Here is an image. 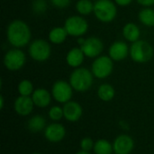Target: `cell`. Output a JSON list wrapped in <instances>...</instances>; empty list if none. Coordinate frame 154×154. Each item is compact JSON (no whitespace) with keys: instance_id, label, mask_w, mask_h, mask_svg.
I'll use <instances>...</instances> for the list:
<instances>
[{"instance_id":"obj_1","label":"cell","mask_w":154,"mask_h":154,"mask_svg":"<svg viewBox=\"0 0 154 154\" xmlns=\"http://www.w3.org/2000/svg\"><path fill=\"white\" fill-rule=\"evenodd\" d=\"M6 39L15 48H23L30 44L32 32L28 24L21 19L11 21L6 28Z\"/></svg>"},{"instance_id":"obj_2","label":"cell","mask_w":154,"mask_h":154,"mask_svg":"<svg viewBox=\"0 0 154 154\" xmlns=\"http://www.w3.org/2000/svg\"><path fill=\"white\" fill-rule=\"evenodd\" d=\"M69 82L74 91L84 93L92 87L94 84V75L91 70L85 67H78L71 72Z\"/></svg>"},{"instance_id":"obj_3","label":"cell","mask_w":154,"mask_h":154,"mask_svg":"<svg viewBox=\"0 0 154 154\" xmlns=\"http://www.w3.org/2000/svg\"><path fill=\"white\" fill-rule=\"evenodd\" d=\"M117 5L112 0H97L94 3V15L101 23L113 22L117 15Z\"/></svg>"},{"instance_id":"obj_4","label":"cell","mask_w":154,"mask_h":154,"mask_svg":"<svg viewBox=\"0 0 154 154\" xmlns=\"http://www.w3.org/2000/svg\"><path fill=\"white\" fill-rule=\"evenodd\" d=\"M129 55L134 63L145 64L153 58L154 49L149 42L140 39L134 43H132Z\"/></svg>"},{"instance_id":"obj_5","label":"cell","mask_w":154,"mask_h":154,"mask_svg":"<svg viewBox=\"0 0 154 154\" xmlns=\"http://www.w3.org/2000/svg\"><path fill=\"white\" fill-rule=\"evenodd\" d=\"M28 53L30 57L38 63L46 62L51 54V46L44 39H35L29 44Z\"/></svg>"},{"instance_id":"obj_6","label":"cell","mask_w":154,"mask_h":154,"mask_svg":"<svg viewBox=\"0 0 154 154\" xmlns=\"http://www.w3.org/2000/svg\"><path fill=\"white\" fill-rule=\"evenodd\" d=\"M91 72L97 79H106L114 71V61L109 55H99L91 64Z\"/></svg>"},{"instance_id":"obj_7","label":"cell","mask_w":154,"mask_h":154,"mask_svg":"<svg viewBox=\"0 0 154 154\" xmlns=\"http://www.w3.org/2000/svg\"><path fill=\"white\" fill-rule=\"evenodd\" d=\"M69 35L73 37H81L88 30V23L82 15H70L69 16L63 25Z\"/></svg>"},{"instance_id":"obj_8","label":"cell","mask_w":154,"mask_h":154,"mask_svg":"<svg viewBox=\"0 0 154 154\" xmlns=\"http://www.w3.org/2000/svg\"><path fill=\"white\" fill-rule=\"evenodd\" d=\"M3 63L7 70L15 72L24 66L26 63V55L21 48L13 47L5 54Z\"/></svg>"},{"instance_id":"obj_9","label":"cell","mask_w":154,"mask_h":154,"mask_svg":"<svg viewBox=\"0 0 154 154\" xmlns=\"http://www.w3.org/2000/svg\"><path fill=\"white\" fill-rule=\"evenodd\" d=\"M73 88L69 82L64 80L56 81L51 87V95L53 99L60 103H66L69 102L73 95Z\"/></svg>"},{"instance_id":"obj_10","label":"cell","mask_w":154,"mask_h":154,"mask_svg":"<svg viewBox=\"0 0 154 154\" xmlns=\"http://www.w3.org/2000/svg\"><path fill=\"white\" fill-rule=\"evenodd\" d=\"M86 57L97 58L101 55L104 50V43L97 36H89L86 38L85 42L79 46Z\"/></svg>"},{"instance_id":"obj_11","label":"cell","mask_w":154,"mask_h":154,"mask_svg":"<svg viewBox=\"0 0 154 154\" xmlns=\"http://www.w3.org/2000/svg\"><path fill=\"white\" fill-rule=\"evenodd\" d=\"M130 54V47L125 41H115L111 44L108 49V55L114 62H121Z\"/></svg>"},{"instance_id":"obj_12","label":"cell","mask_w":154,"mask_h":154,"mask_svg":"<svg viewBox=\"0 0 154 154\" xmlns=\"http://www.w3.org/2000/svg\"><path fill=\"white\" fill-rule=\"evenodd\" d=\"M34 103L30 96H23L20 95L18 96L14 103V111L16 112L17 114L21 116H27L29 115L33 109Z\"/></svg>"},{"instance_id":"obj_13","label":"cell","mask_w":154,"mask_h":154,"mask_svg":"<svg viewBox=\"0 0 154 154\" xmlns=\"http://www.w3.org/2000/svg\"><path fill=\"white\" fill-rule=\"evenodd\" d=\"M134 149V141L128 135H119L114 142L113 150L116 154H129Z\"/></svg>"},{"instance_id":"obj_14","label":"cell","mask_w":154,"mask_h":154,"mask_svg":"<svg viewBox=\"0 0 154 154\" xmlns=\"http://www.w3.org/2000/svg\"><path fill=\"white\" fill-rule=\"evenodd\" d=\"M63 108V113L66 120L69 122H77L80 119L83 113V110L81 105L73 101H69L66 103H64Z\"/></svg>"},{"instance_id":"obj_15","label":"cell","mask_w":154,"mask_h":154,"mask_svg":"<svg viewBox=\"0 0 154 154\" xmlns=\"http://www.w3.org/2000/svg\"><path fill=\"white\" fill-rule=\"evenodd\" d=\"M66 134L65 128L60 123H51L45 128L44 135L46 139L51 143H58L61 141Z\"/></svg>"},{"instance_id":"obj_16","label":"cell","mask_w":154,"mask_h":154,"mask_svg":"<svg viewBox=\"0 0 154 154\" xmlns=\"http://www.w3.org/2000/svg\"><path fill=\"white\" fill-rule=\"evenodd\" d=\"M85 57L86 55L80 47H73L68 51L65 60L69 67L75 69L82 65Z\"/></svg>"},{"instance_id":"obj_17","label":"cell","mask_w":154,"mask_h":154,"mask_svg":"<svg viewBox=\"0 0 154 154\" xmlns=\"http://www.w3.org/2000/svg\"><path fill=\"white\" fill-rule=\"evenodd\" d=\"M51 93L48 90L44 88H38L33 91L32 99L34 103V105L40 108H45L51 103Z\"/></svg>"},{"instance_id":"obj_18","label":"cell","mask_w":154,"mask_h":154,"mask_svg":"<svg viewBox=\"0 0 154 154\" xmlns=\"http://www.w3.org/2000/svg\"><path fill=\"white\" fill-rule=\"evenodd\" d=\"M122 34L124 38L130 42V43H134L138 40H140L141 37V30L140 27L133 22L126 23L123 29H122Z\"/></svg>"},{"instance_id":"obj_19","label":"cell","mask_w":154,"mask_h":154,"mask_svg":"<svg viewBox=\"0 0 154 154\" xmlns=\"http://www.w3.org/2000/svg\"><path fill=\"white\" fill-rule=\"evenodd\" d=\"M68 33L64 26H55L51 28L48 34V39L51 44H61L68 37Z\"/></svg>"},{"instance_id":"obj_20","label":"cell","mask_w":154,"mask_h":154,"mask_svg":"<svg viewBox=\"0 0 154 154\" xmlns=\"http://www.w3.org/2000/svg\"><path fill=\"white\" fill-rule=\"evenodd\" d=\"M116 95V90L110 84L105 83L99 85L97 88V96L103 102H110Z\"/></svg>"},{"instance_id":"obj_21","label":"cell","mask_w":154,"mask_h":154,"mask_svg":"<svg viewBox=\"0 0 154 154\" xmlns=\"http://www.w3.org/2000/svg\"><path fill=\"white\" fill-rule=\"evenodd\" d=\"M138 19L140 23L147 27L154 26V9L149 7H143L138 14Z\"/></svg>"},{"instance_id":"obj_22","label":"cell","mask_w":154,"mask_h":154,"mask_svg":"<svg viewBox=\"0 0 154 154\" xmlns=\"http://www.w3.org/2000/svg\"><path fill=\"white\" fill-rule=\"evenodd\" d=\"M75 8L79 15L82 16L89 15L94 12V3L92 0H78Z\"/></svg>"},{"instance_id":"obj_23","label":"cell","mask_w":154,"mask_h":154,"mask_svg":"<svg viewBox=\"0 0 154 154\" xmlns=\"http://www.w3.org/2000/svg\"><path fill=\"white\" fill-rule=\"evenodd\" d=\"M45 119L41 115L32 116L28 122V128L33 133L41 132L45 127Z\"/></svg>"},{"instance_id":"obj_24","label":"cell","mask_w":154,"mask_h":154,"mask_svg":"<svg viewBox=\"0 0 154 154\" xmlns=\"http://www.w3.org/2000/svg\"><path fill=\"white\" fill-rule=\"evenodd\" d=\"M17 91L20 95L23 96H30L33 93V84L28 79L21 80L17 85Z\"/></svg>"},{"instance_id":"obj_25","label":"cell","mask_w":154,"mask_h":154,"mask_svg":"<svg viewBox=\"0 0 154 154\" xmlns=\"http://www.w3.org/2000/svg\"><path fill=\"white\" fill-rule=\"evenodd\" d=\"M112 146L106 140H99L94 145V152L96 154H111Z\"/></svg>"},{"instance_id":"obj_26","label":"cell","mask_w":154,"mask_h":154,"mask_svg":"<svg viewBox=\"0 0 154 154\" xmlns=\"http://www.w3.org/2000/svg\"><path fill=\"white\" fill-rule=\"evenodd\" d=\"M48 5L45 0H33L32 4V10L34 15H42L47 11Z\"/></svg>"},{"instance_id":"obj_27","label":"cell","mask_w":154,"mask_h":154,"mask_svg":"<svg viewBox=\"0 0 154 154\" xmlns=\"http://www.w3.org/2000/svg\"><path fill=\"white\" fill-rule=\"evenodd\" d=\"M49 117L52 121H59L62 117H64L63 108L60 106H52L49 111Z\"/></svg>"},{"instance_id":"obj_28","label":"cell","mask_w":154,"mask_h":154,"mask_svg":"<svg viewBox=\"0 0 154 154\" xmlns=\"http://www.w3.org/2000/svg\"><path fill=\"white\" fill-rule=\"evenodd\" d=\"M53 6L59 9H63L70 5L71 0H51Z\"/></svg>"},{"instance_id":"obj_29","label":"cell","mask_w":154,"mask_h":154,"mask_svg":"<svg viewBox=\"0 0 154 154\" xmlns=\"http://www.w3.org/2000/svg\"><path fill=\"white\" fill-rule=\"evenodd\" d=\"M80 146L83 151L89 152L93 148V141L90 138H85L81 141Z\"/></svg>"},{"instance_id":"obj_30","label":"cell","mask_w":154,"mask_h":154,"mask_svg":"<svg viewBox=\"0 0 154 154\" xmlns=\"http://www.w3.org/2000/svg\"><path fill=\"white\" fill-rule=\"evenodd\" d=\"M137 3L143 7H149L154 5V0H136Z\"/></svg>"},{"instance_id":"obj_31","label":"cell","mask_w":154,"mask_h":154,"mask_svg":"<svg viewBox=\"0 0 154 154\" xmlns=\"http://www.w3.org/2000/svg\"><path fill=\"white\" fill-rule=\"evenodd\" d=\"M114 1L119 6H127L131 5L134 0H114Z\"/></svg>"},{"instance_id":"obj_32","label":"cell","mask_w":154,"mask_h":154,"mask_svg":"<svg viewBox=\"0 0 154 154\" xmlns=\"http://www.w3.org/2000/svg\"><path fill=\"white\" fill-rule=\"evenodd\" d=\"M0 108L1 109L4 108V97H3V95L0 96Z\"/></svg>"},{"instance_id":"obj_33","label":"cell","mask_w":154,"mask_h":154,"mask_svg":"<svg viewBox=\"0 0 154 154\" xmlns=\"http://www.w3.org/2000/svg\"><path fill=\"white\" fill-rule=\"evenodd\" d=\"M77 154H89L88 152H86V151H81V152H79Z\"/></svg>"},{"instance_id":"obj_34","label":"cell","mask_w":154,"mask_h":154,"mask_svg":"<svg viewBox=\"0 0 154 154\" xmlns=\"http://www.w3.org/2000/svg\"><path fill=\"white\" fill-rule=\"evenodd\" d=\"M34 154H40V153H34Z\"/></svg>"},{"instance_id":"obj_35","label":"cell","mask_w":154,"mask_h":154,"mask_svg":"<svg viewBox=\"0 0 154 154\" xmlns=\"http://www.w3.org/2000/svg\"><path fill=\"white\" fill-rule=\"evenodd\" d=\"M96 1H97V0H96Z\"/></svg>"}]
</instances>
